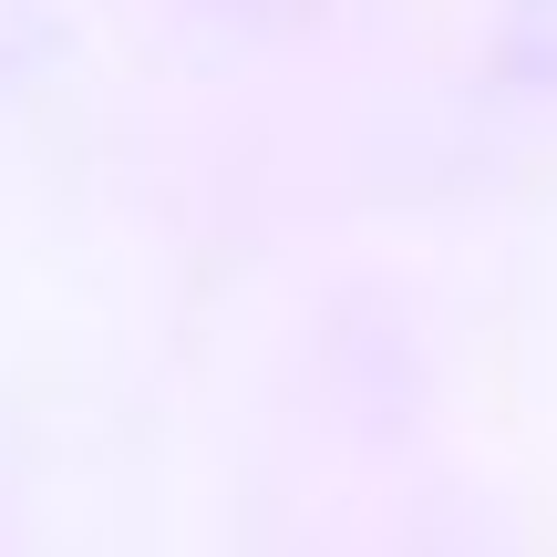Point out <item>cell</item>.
<instances>
[{
    "label": "cell",
    "instance_id": "obj_1",
    "mask_svg": "<svg viewBox=\"0 0 557 557\" xmlns=\"http://www.w3.org/2000/svg\"><path fill=\"white\" fill-rule=\"evenodd\" d=\"M496 83L557 94V0H506V21H496Z\"/></svg>",
    "mask_w": 557,
    "mask_h": 557
}]
</instances>
